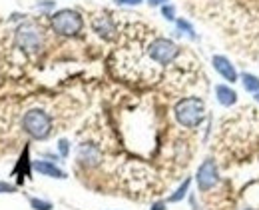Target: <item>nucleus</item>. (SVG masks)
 Wrapping results in <instances>:
<instances>
[{
	"label": "nucleus",
	"instance_id": "nucleus-1",
	"mask_svg": "<svg viewBox=\"0 0 259 210\" xmlns=\"http://www.w3.org/2000/svg\"><path fill=\"white\" fill-rule=\"evenodd\" d=\"M174 112H176V120L182 126L197 128L203 122V118H205V104L197 96H188V98H184V100H180L176 104Z\"/></svg>",
	"mask_w": 259,
	"mask_h": 210
},
{
	"label": "nucleus",
	"instance_id": "nucleus-2",
	"mask_svg": "<svg viewBox=\"0 0 259 210\" xmlns=\"http://www.w3.org/2000/svg\"><path fill=\"white\" fill-rule=\"evenodd\" d=\"M22 126L24 130L36 140H44L50 136V130H52V118L40 110V108H32L24 114L22 118Z\"/></svg>",
	"mask_w": 259,
	"mask_h": 210
},
{
	"label": "nucleus",
	"instance_id": "nucleus-3",
	"mask_svg": "<svg viewBox=\"0 0 259 210\" xmlns=\"http://www.w3.org/2000/svg\"><path fill=\"white\" fill-rule=\"evenodd\" d=\"M52 28H54V32L62 36H76L84 28V20L76 10L64 8L52 16Z\"/></svg>",
	"mask_w": 259,
	"mask_h": 210
},
{
	"label": "nucleus",
	"instance_id": "nucleus-4",
	"mask_svg": "<svg viewBox=\"0 0 259 210\" xmlns=\"http://www.w3.org/2000/svg\"><path fill=\"white\" fill-rule=\"evenodd\" d=\"M16 42L18 46L26 52V54H38L40 48H42V32L40 28L32 24V22H26L22 24L18 30H16Z\"/></svg>",
	"mask_w": 259,
	"mask_h": 210
},
{
	"label": "nucleus",
	"instance_id": "nucleus-5",
	"mask_svg": "<svg viewBox=\"0 0 259 210\" xmlns=\"http://www.w3.org/2000/svg\"><path fill=\"white\" fill-rule=\"evenodd\" d=\"M148 52H150V58H152V60H156V62H160V64H169V62H174L176 56L180 54V48H178V44L171 42L169 38H156V40H152Z\"/></svg>",
	"mask_w": 259,
	"mask_h": 210
},
{
	"label": "nucleus",
	"instance_id": "nucleus-6",
	"mask_svg": "<svg viewBox=\"0 0 259 210\" xmlns=\"http://www.w3.org/2000/svg\"><path fill=\"white\" fill-rule=\"evenodd\" d=\"M195 180H197V188L201 192H207L211 190L218 180H220V172H218V164L213 158H205L201 162V166L197 168V174H195Z\"/></svg>",
	"mask_w": 259,
	"mask_h": 210
},
{
	"label": "nucleus",
	"instance_id": "nucleus-7",
	"mask_svg": "<svg viewBox=\"0 0 259 210\" xmlns=\"http://www.w3.org/2000/svg\"><path fill=\"white\" fill-rule=\"evenodd\" d=\"M211 64H213V68L218 70V74L224 78V80H227V82H237L239 80V74H237V70H235V66L231 64V60L229 58H226V56H213L211 58Z\"/></svg>",
	"mask_w": 259,
	"mask_h": 210
},
{
	"label": "nucleus",
	"instance_id": "nucleus-8",
	"mask_svg": "<svg viewBox=\"0 0 259 210\" xmlns=\"http://www.w3.org/2000/svg\"><path fill=\"white\" fill-rule=\"evenodd\" d=\"M92 26H94V32H98V34L102 36V38H106V40H112L116 36V24H114V20L108 14L96 16L92 20Z\"/></svg>",
	"mask_w": 259,
	"mask_h": 210
},
{
	"label": "nucleus",
	"instance_id": "nucleus-9",
	"mask_svg": "<svg viewBox=\"0 0 259 210\" xmlns=\"http://www.w3.org/2000/svg\"><path fill=\"white\" fill-rule=\"evenodd\" d=\"M78 160L84 166H98L102 160V152L96 144H82L78 150Z\"/></svg>",
	"mask_w": 259,
	"mask_h": 210
},
{
	"label": "nucleus",
	"instance_id": "nucleus-10",
	"mask_svg": "<svg viewBox=\"0 0 259 210\" xmlns=\"http://www.w3.org/2000/svg\"><path fill=\"white\" fill-rule=\"evenodd\" d=\"M215 98L222 106H233L237 102V92L227 84H218L215 86Z\"/></svg>",
	"mask_w": 259,
	"mask_h": 210
},
{
	"label": "nucleus",
	"instance_id": "nucleus-11",
	"mask_svg": "<svg viewBox=\"0 0 259 210\" xmlns=\"http://www.w3.org/2000/svg\"><path fill=\"white\" fill-rule=\"evenodd\" d=\"M34 170L44 176H50V178H66L64 170H60L56 164H52L48 160H36L34 162Z\"/></svg>",
	"mask_w": 259,
	"mask_h": 210
},
{
	"label": "nucleus",
	"instance_id": "nucleus-12",
	"mask_svg": "<svg viewBox=\"0 0 259 210\" xmlns=\"http://www.w3.org/2000/svg\"><path fill=\"white\" fill-rule=\"evenodd\" d=\"M239 80H241V84L247 92H259V76L243 72V74H239Z\"/></svg>",
	"mask_w": 259,
	"mask_h": 210
},
{
	"label": "nucleus",
	"instance_id": "nucleus-13",
	"mask_svg": "<svg viewBox=\"0 0 259 210\" xmlns=\"http://www.w3.org/2000/svg\"><path fill=\"white\" fill-rule=\"evenodd\" d=\"M190 184H192V180L190 178H186L184 182H182V186L169 196V202H180L182 198H186V194H188V190H190Z\"/></svg>",
	"mask_w": 259,
	"mask_h": 210
},
{
	"label": "nucleus",
	"instance_id": "nucleus-14",
	"mask_svg": "<svg viewBox=\"0 0 259 210\" xmlns=\"http://www.w3.org/2000/svg\"><path fill=\"white\" fill-rule=\"evenodd\" d=\"M20 170H24V176H28V148H24V152H22V156H20V160H18L16 174H18Z\"/></svg>",
	"mask_w": 259,
	"mask_h": 210
},
{
	"label": "nucleus",
	"instance_id": "nucleus-15",
	"mask_svg": "<svg viewBox=\"0 0 259 210\" xmlns=\"http://www.w3.org/2000/svg\"><path fill=\"white\" fill-rule=\"evenodd\" d=\"M178 28H180V30H184L186 34L190 36V38H194V40L197 38V34H195V30H194V26H192L188 20H184V18H182V20H178Z\"/></svg>",
	"mask_w": 259,
	"mask_h": 210
},
{
	"label": "nucleus",
	"instance_id": "nucleus-16",
	"mask_svg": "<svg viewBox=\"0 0 259 210\" xmlns=\"http://www.w3.org/2000/svg\"><path fill=\"white\" fill-rule=\"evenodd\" d=\"M30 206L34 210H52V204L48 200H38V198H32L30 200Z\"/></svg>",
	"mask_w": 259,
	"mask_h": 210
},
{
	"label": "nucleus",
	"instance_id": "nucleus-17",
	"mask_svg": "<svg viewBox=\"0 0 259 210\" xmlns=\"http://www.w3.org/2000/svg\"><path fill=\"white\" fill-rule=\"evenodd\" d=\"M162 14L165 16V18H167V20H174V18H176V8H174L171 4H163Z\"/></svg>",
	"mask_w": 259,
	"mask_h": 210
},
{
	"label": "nucleus",
	"instance_id": "nucleus-18",
	"mask_svg": "<svg viewBox=\"0 0 259 210\" xmlns=\"http://www.w3.org/2000/svg\"><path fill=\"white\" fill-rule=\"evenodd\" d=\"M58 150H60V154H62V156H68V140H60V142H58Z\"/></svg>",
	"mask_w": 259,
	"mask_h": 210
},
{
	"label": "nucleus",
	"instance_id": "nucleus-19",
	"mask_svg": "<svg viewBox=\"0 0 259 210\" xmlns=\"http://www.w3.org/2000/svg\"><path fill=\"white\" fill-rule=\"evenodd\" d=\"M0 192H14V186L6 184V182H0Z\"/></svg>",
	"mask_w": 259,
	"mask_h": 210
},
{
	"label": "nucleus",
	"instance_id": "nucleus-20",
	"mask_svg": "<svg viewBox=\"0 0 259 210\" xmlns=\"http://www.w3.org/2000/svg\"><path fill=\"white\" fill-rule=\"evenodd\" d=\"M142 0H116V4H130V6H134V4H140Z\"/></svg>",
	"mask_w": 259,
	"mask_h": 210
},
{
	"label": "nucleus",
	"instance_id": "nucleus-21",
	"mask_svg": "<svg viewBox=\"0 0 259 210\" xmlns=\"http://www.w3.org/2000/svg\"><path fill=\"white\" fill-rule=\"evenodd\" d=\"M150 6H162V4H167V0H148Z\"/></svg>",
	"mask_w": 259,
	"mask_h": 210
},
{
	"label": "nucleus",
	"instance_id": "nucleus-22",
	"mask_svg": "<svg viewBox=\"0 0 259 210\" xmlns=\"http://www.w3.org/2000/svg\"><path fill=\"white\" fill-rule=\"evenodd\" d=\"M152 210H165V202H156V204L152 206Z\"/></svg>",
	"mask_w": 259,
	"mask_h": 210
},
{
	"label": "nucleus",
	"instance_id": "nucleus-23",
	"mask_svg": "<svg viewBox=\"0 0 259 210\" xmlns=\"http://www.w3.org/2000/svg\"><path fill=\"white\" fill-rule=\"evenodd\" d=\"M253 98H255V100L259 102V92H255V96H253Z\"/></svg>",
	"mask_w": 259,
	"mask_h": 210
},
{
	"label": "nucleus",
	"instance_id": "nucleus-24",
	"mask_svg": "<svg viewBox=\"0 0 259 210\" xmlns=\"http://www.w3.org/2000/svg\"><path fill=\"white\" fill-rule=\"evenodd\" d=\"M243 210H253V208H243Z\"/></svg>",
	"mask_w": 259,
	"mask_h": 210
}]
</instances>
